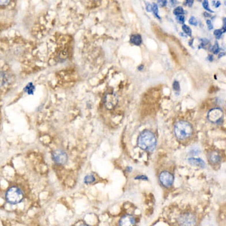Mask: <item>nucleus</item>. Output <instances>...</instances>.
<instances>
[{
	"label": "nucleus",
	"mask_w": 226,
	"mask_h": 226,
	"mask_svg": "<svg viewBox=\"0 0 226 226\" xmlns=\"http://www.w3.org/2000/svg\"><path fill=\"white\" fill-rule=\"evenodd\" d=\"M177 222L179 226H196L197 218L191 212H185L178 217Z\"/></svg>",
	"instance_id": "nucleus-4"
},
{
	"label": "nucleus",
	"mask_w": 226,
	"mask_h": 226,
	"mask_svg": "<svg viewBox=\"0 0 226 226\" xmlns=\"http://www.w3.org/2000/svg\"><path fill=\"white\" fill-rule=\"evenodd\" d=\"M208 159L209 161L210 162V164H218L219 162L221 161V157L219 155L218 152H216V151H213V152H211L208 155Z\"/></svg>",
	"instance_id": "nucleus-10"
},
{
	"label": "nucleus",
	"mask_w": 226,
	"mask_h": 226,
	"mask_svg": "<svg viewBox=\"0 0 226 226\" xmlns=\"http://www.w3.org/2000/svg\"><path fill=\"white\" fill-rule=\"evenodd\" d=\"M131 41L133 45H138L139 46L142 43V37L139 34H135V35H133L131 37Z\"/></svg>",
	"instance_id": "nucleus-12"
},
{
	"label": "nucleus",
	"mask_w": 226,
	"mask_h": 226,
	"mask_svg": "<svg viewBox=\"0 0 226 226\" xmlns=\"http://www.w3.org/2000/svg\"><path fill=\"white\" fill-rule=\"evenodd\" d=\"M8 82V76L3 72L0 71V86H3Z\"/></svg>",
	"instance_id": "nucleus-13"
},
{
	"label": "nucleus",
	"mask_w": 226,
	"mask_h": 226,
	"mask_svg": "<svg viewBox=\"0 0 226 226\" xmlns=\"http://www.w3.org/2000/svg\"><path fill=\"white\" fill-rule=\"evenodd\" d=\"M176 20L179 22V24H183L185 22V17L183 15L176 16Z\"/></svg>",
	"instance_id": "nucleus-24"
},
{
	"label": "nucleus",
	"mask_w": 226,
	"mask_h": 226,
	"mask_svg": "<svg viewBox=\"0 0 226 226\" xmlns=\"http://www.w3.org/2000/svg\"><path fill=\"white\" fill-rule=\"evenodd\" d=\"M159 180L163 186L166 188L170 187L174 183V176L168 171H164L161 173L159 176Z\"/></svg>",
	"instance_id": "nucleus-7"
},
{
	"label": "nucleus",
	"mask_w": 226,
	"mask_h": 226,
	"mask_svg": "<svg viewBox=\"0 0 226 226\" xmlns=\"http://www.w3.org/2000/svg\"><path fill=\"white\" fill-rule=\"evenodd\" d=\"M10 1H0V5H8Z\"/></svg>",
	"instance_id": "nucleus-30"
},
{
	"label": "nucleus",
	"mask_w": 226,
	"mask_h": 226,
	"mask_svg": "<svg viewBox=\"0 0 226 226\" xmlns=\"http://www.w3.org/2000/svg\"><path fill=\"white\" fill-rule=\"evenodd\" d=\"M194 3V1H192V0H187L186 2H185V4L188 5L189 6H191L192 5H193Z\"/></svg>",
	"instance_id": "nucleus-29"
},
{
	"label": "nucleus",
	"mask_w": 226,
	"mask_h": 226,
	"mask_svg": "<svg viewBox=\"0 0 226 226\" xmlns=\"http://www.w3.org/2000/svg\"><path fill=\"white\" fill-rule=\"evenodd\" d=\"M6 199L10 204H17L24 199V193L18 187H12L6 193Z\"/></svg>",
	"instance_id": "nucleus-3"
},
{
	"label": "nucleus",
	"mask_w": 226,
	"mask_h": 226,
	"mask_svg": "<svg viewBox=\"0 0 226 226\" xmlns=\"http://www.w3.org/2000/svg\"><path fill=\"white\" fill-rule=\"evenodd\" d=\"M81 226H89V225H82Z\"/></svg>",
	"instance_id": "nucleus-35"
},
{
	"label": "nucleus",
	"mask_w": 226,
	"mask_h": 226,
	"mask_svg": "<svg viewBox=\"0 0 226 226\" xmlns=\"http://www.w3.org/2000/svg\"><path fill=\"white\" fill-rule=\"evenodd\" d=\"M222 33H223V32H222V30H221V29H216V30H215L214 31V35H216V37L217 39H219V38L222 36Z\"/></svg>",
	"instance_id": "nucleus-21"
},
{
	"label": "nucleus",
	"mask_w": 226,
	"mask_h": 226,
	"mask_svg": "<svg viewBox=\"0 0 226 226\" xmlns=\"http://www.w3.org/2000/svg\"><path fill=\"white\" fill-rule=\"evenodd\" d=\"M174 14L176 16L182 15V14H184V9L182 8L181 6L176 7V8L174 10Z\"/></svg>",
	"instance_id": "nucleus-15"
},
{
	"label": "nucleus",
	"mask_w": 226,
	"mask_h": 226,
	"mask_svg": "<svg viewBox=\"0 0 226 226\" xmlns=\"http://www.w3.org/2000/svg\"><path fill=\"white\" fill-rule=\"evenodd\" d=\"M201 46L199 47V48H204L206 45H207V44H209V40L207 39H201Z\"/></svg>",
	"instance_id": "nucleus-23"
},
{
	"label": "nucleus",
	"mask_w": 226,
	"mask_h": 226,
	"mask_svg": "<svg viewBox=\"0 0 226 226\" xmlns=\"http://www.w3.org/2000/svg\"><path fill=\"white\" fill-rule=\"evenodd\" d=\"M174 89L175 91H179L180 89V87H179V82L177 81H174Z\"/></svg>",
	"instance_id": "nucleus-25"
},
{
	"label": "nucleus",
	"mask_w": 226,
	"mask_h": 226,
	"mask_svg": "<svg viewBox=\"0 0 226 226\" xmlns=\"http://www.w3.org/2000/svg\"><path fill=\"white\" fill-rule=\"evenodd\" d=\"M52 158L54 161L57 164H64L67 161V155L63 150L58 149L53 152Z\"/></svg>",
	"instance_id": "nucleus-8"
},
{
	"label": "nucleus",
	"mask_w": 226,
	"mask_h": 226,
	"mask_svg": "<svg viewBox=\"0 0 226 226\" xmlns=\"http://www.w3.org/2000/svg\"><path fill=\"white\" fill-rule=\"evenodd\" d=\"M174 133L178 140H185L193 134V127L188 121H179L174 126Z\"/></svg>",
	"instance_id": "nucleus-2"
},
{
	"label": "nucleus",
	"mask_w": 226,
	"mask_h": 226,
	"mask_svg": "<svg viewBox=\"0 0 226 226\" xmlns=\"http://www.w3.org/2000/svg\"><path fill=\"white\" fill-rule=\"evenodd\" d=\"M189 24L193 26H197V20L195 17H191V18L189 19Z\"/></svg>",
	"instance_id": "nucleus-20"
},
{
	"label": "nucleus",
	"mask_w": 226,
	"mask_h": 226,
	"mask_svg": "<svg viewBox=\"0 0 226 226\" xmlns=\"http://www.w3.org/2000/svg\"><path fill=\"white\" fill-rule=\"evenodd\" d=\"M211 51H212V52H213V54H217L219 52V44L217 42H216L215 45H213L212 47Z\"/></svg>",
	"instance_id": "nucleus-19"
},
{
	"label": "nucleus",
	"mask_w": 226,
	"mask_h": 226,
	"mask_svg": "<svg viewBox=\"0 0 226 226\" xmlns=\"http://www.w3.org/2000/svg\"><path fill=\"white\" fill-rule=\"evenodd\" d=\"M84 182L87 184H91L92 183V182H94V181H95V178H94V176L92 175H89V176H87L85 178H84Z\"/></svg>",
	"instance_id": "nucleus-16"
},
{
	"label": "nucleus",
	"mask_w": 226,
	"mask_h": 226,
	"mask_svg": "<svg viewBox=\"0 0 226 226\" xmlns=\"http://www.w3.org/2000/svg\"><path fill=\"white\" fill-rule=\"evenodd\" d=\"M34 90H35V87L33 86V83H29L24 88V91L27 92L28 94H33Z\"/></svg>",
	"instance_id": "nucleus-14"
},
{
	"label": "nucleus",
	"mask_w": 226,
	"mask_h": 226,
	"mask_svg": "<svg viewBox=\"0 0 226 226\" xmlns=\"http://www.w3.org/2000/svg\"><path fill=\"white\" fill-rule=\"evenodd\" d=\"M204 17H210L211 16V15H210L208 13H207V12H204Z\"/></svg>",
	"instance_id": "nucleus-33"
},
{
	"label": "nucleus",
	"mask_w": 226,
	"mask_h": 226,
	"mask_svg": "<svg viewBox=\"0 0 226 226\" xmlns=\"http://www.w3.org/2000/svg\"><path fill=\"white\" fill-rule=\"evenodd\" d=\"M152 12H153V13H154V14L155 15L156 18H158V19H161V18L159 17V15H158V5H157L156 3H154V4L152 5Z\"/></svg>",
	"instance_id": "nucleus-17"
},
{
	"label": "nucleus",
	"mask_w": 226,
	"mask_h": 226,
	"mask_svg": "<svg viewBox=\"0 0 226 226\" xmlns=\"http://www.w3.org/2000/svg\"><path fill=\"white\" fill-rule=\"evenodd\" d=\"M182 30H183L184 33L186 34L189 36H191V29H190L189 26L187 25H183L182 26Z\"/></svg>",
	"instance_id": "nucleus-18"
},
{
	"label": "nucleus",
	"mask_w": 226,
	"mask_h": 226,
	"mask_svg": "<svg viewBox=\"0 0 226 226\" xmlns=\"http://www.w3.org/2000/svg\"><path fill=\"white\" fill-rule=\"evenodd\" d=\"M136 221L134 217L131 215H126L121 219L119 226H134Z\"/></svg>",
	"instance_id": "nucleus-9"
},
{
	"label": "nucleus",
	"mask_w": 226,
	"mask_h": 226,
	"mask_svg": "<svg viewBox=\"0 0 226 226\" xmlns=\"http://www.w3.org/2000/svg\"><path fill=\"white\" fill-rule=\"evenodd\" d=\"M137 145L143 150L152 152L157 145V139L152 131L145 130L139 136Z\"/></svg>",
	"instance_id": "nucleus-1"
},
{
	"label": "nucleus",
	"mask_w": 226,
	"mask_h": 226,
	"mask_svg": "<svg viewBox=\"0 0 226 226\" xmlns=\"http://www.w3.org/2000/svg\"><path fill=\"white\" fill-rule=\"evenodd\" d=\"M146 10H147V12H152V5L149 4V3H146Z\"/></svg>",
	"instance_id": "nucleus-27"
},
{
	"label": "nucleus",
	"mask_w": 226,
	"mask_h": 226,
	"mask_svg": "<svg viewBox=\"0 0 226 226\" xmlns=\"http://www.w3.org/2000/svg\"><path fill=\"white\" fill-rule=\"evenodd\" d=\"M225 54V53H221L220 54H219V57H221V56H222V55H224Z\"/></svg>",
	"instance_id": "nucleus-34"
},
{
	"label": "nucleus",
	"mask_w": 226,
	"mask_h": 226,
	"mask_svg": "<svg viewBox=\"0 0 226 226\" xmlns=\"http://www.w3.org/2000/svg\"><path fill=\"white\" fill-rule=\"evenodd\" d=\"M203 6H204V8H205L206 10H207L208 12H213V11H212L211 9H210V8H209V3H208V1H204L203 2Z\"/></svg>",
	"instance_id": "nucleus-22"
},
{
	"label": "nucleus",
	"mask_w": 226,
	"mask_h": 226,
	"mask_svg": "<svg viewBox=\"0 0 226 226\" xmlns=\"http://www.w3.org/2000/svg\"><path fill=\"white\" fill-rule=\"evenodd\" d=\"M189 163L191 165L199 167H205V162L201 158H189Z\"/></svg>",
	"instance_id": "nucleus-11"
},
{
	"label": "nucleus",
	"mask_w": 226,
	"mask_h": 226,
	"mask_svg": "<svg viewBox=\"0 0 226 226\" xmlns=\"http://www.w3.org/2000/svg\"><path fill=\"white\" fill-rule=\"evenodd\" d=\"M158 2L161 7H164V6L167 5V2L166 0H164V1H162V0H159Z\"/></svg>",
	"instance_id": "nucleus-26"
},
{
	"label": "nucleus",
	"mask_w": 226,
	"mask_h": 226,
	"mask_svg": "<svg viewBox=\"0 0 226 226\" xmlns=\"http://www.w3.org/2000/svg\"><path fill=\"white\" fill-rule=\"evenodd\" d=\"M224 113L220 108H214L208 112V119L213 124H219L222 122Z\"/></svg>",
	"instance_id": "nucleus-5"
},
{
	"label": "nucleus",
	"mask_w": 226,
	"mask_h": 226,
	"mask_svg": "<svg viewBox=\"0 0 226 226\" xmlns=\"http://www.w3.org/2000/svg\"><path fill=\"white\" fill-rule=\"evenodd\" d=\"M143 67H144V66H143V65H141V66H138V70H142V69H143Z\"/></svg>",
	"instance_id": "nucleus-32"
},
{
	"label": "nucleus",
	"mask_w": 226,
	"mask_h": 226,
	"mask_svg": "<svg viewBox=\"0 0 226 226\" xmlns=\"http://www.w3.org/2000/svg\"><path fill=\"white\" fill-rule=\"evenodd\" d=\"M213 2L216 3V4H215V7H216V8H218L219 6L220 5V2H219V1H218V2Z\"/></svg>",
	"instance_id": "nucleus-31"
},
{
	"label": "nucleus",
	"mask_w": 226,
	"mask_h": 226,
	"mask_svg": "<svg viewBox=\"0 0 226 226\" xmlns=\"http://www.w3.org/2000/svg\"><path fill=\"white\" fill-rule=\"evenodd\" d=\"M207 26H208L209 29H212V28H213V26H212V22H211V20H207Z\"/></svg>",
	"instance_id": "nucleus-28"
},
{
	"label": "nucleus",
	"mask_w": 226,
	"mask_h": 226,
	"mask_svg": "<svg viewBox=\"0 0 226 226\" xmlns=\"http://www.w3.org/2000/svg\"><path fill=\"white\" fill-rule=\"evenodd\" d=\"M118 99L117 96L114 93H109L105 96L103 99V103L106 108L108 109H112L117 106Z\"/></svg>",
	"instance_id": "nucleus-6"
}]
</instances>
